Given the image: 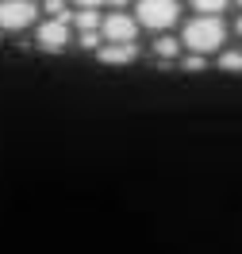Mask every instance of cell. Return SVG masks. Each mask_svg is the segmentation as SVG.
Returning <instances> with one entry per match:
<instances>
[{"label":"cell","instance_id":"obj_1","mask_svg":"<svg viewBox=\"0 0 242 254\" xmlns=\"http://www.w3.org/2000/svg\"><path fill=\"white\" fill-rule=\"evenodd\" d=\"M223 39H227V27L219 16H196L185 27V47L193 54H211V50L223 47Z\"/></svg>","mask_w":242,"mask_h":254},{"label":"cell","instance_id":"obj_2","mask_svg":"<svg viewBox=\"0 0 242 254\" xmlns=\"http://www.w3.org/2000/svg\"><path fill=\"white\" fill-rule=\"evenodd\" d=\"M139 23L143 27H150V31H165V27H173L177 23V12H181V4L177 0H139Z\"/></svg>","mask_w":242,"mask_h":254},{"label":"cell","instance_id":"obj_3","mask_svg":"<svg viewBox=\"0 0 242 254\" xmlns=\"http://www.w3.org/2000/svg\"><path fill=\"white\" fill-rule=\"evenodd\" d=\"M35 16H39L35 0H0V27L4 31H23V27H31Z\"/></svg>","mask_w":242,"mask_h":254},{"label":"cell","instance_id":"obj_4","mask_svg":"<svg viewBox=\"0 0 242 254\" xmlns=\"http://www.w3.org/2000/svg\"><path fill=\"white\" fill-rule=\"evenodd\" d=\"M100 35L108 39V43H135V35H139V19H131L123 8L112 12V16L100 19Z\"/></svg>","mask_w":242,"mask_h":254},{"label":"cell","instance_id":"obj_5","mask_svg":"<svg viewBox=\"0 0 242 254\" xmlns=\"http://www.w3.org/2000/svg\"><path fill=\"white\" fill-rule=\"evenodd\" d=\"M39 47L47 50V54H58V50L69 47V19L62 16H50L43 27H39Z\"/></svg>","mask_w":242,"mask_h":254},{"label":"cell","instance_id":"obj_6","mask_svg":"<svg viewBox=\"0 0 242 254\" xmlns=\"http://www.w3.org/2000/svg\"><path fill=\"white\" fill-rule=\"evenodd\" d=\"M97 58L104 65H127L139 58V47L135 43H104V47H97Z\"/></svg>","mask_w":242,"mask_h":254},{"label":"cell","instance_id":"obj_7","mask_svg":"<svg viewBox=\"0 0 242 254\" xmlns=\"http://www.w3.org/2000/svg\"><path fill=\"white\" fill-rule=\"evenodd\" d=\"M154 54H158L161 62H173V58L181 54V43H177V39H169V35H161L158 43H154Z\"/></svg>","mask_w":242,"mask_h":254},{"label":"cell","instance_id":"obj_8","mask_svg":"<svg viewBox=\"0 0 242 254\" xmlns=\"http://www.w3.org/2000/svg\"><path fill=\"white\" fill-rule=\"evenodd\" d=\"M73 23H77L81 31H97V27H100V16H97V8H81L77 16H73Z\"/></svg>","mask_w":242,"mask_h":254},{"label":"cell","instance_id":"obj_9","mask_svg":"<svg viewBox=\"0 0 242 254\" xmlns=\"http://www.w3.org/2000/svg\"><path fill=\"white\" fill-rule=\"evenodd\" d=\"M219 69L239 73V69H242V50H227V54H219Z\"/></svg>","mask_w":242,"mask_h":254},{"label":"cell","instance_id":"obj_10","mask_svg":"<svg viewBox=\"0 0 242 254\" xmlns=\"http://www.w3.org/2000/svg\"><path fill=\"white\" fill-rule=\"evenodd\" d=\"M193 8L200 12V16H219L227 8V0H193Z\"/></svg>","mask_w":242,"mask_h":254},{"label":"cell","instance_id":"obj_11","mask_svg":"<svg viewBox=\"0 0 242 254\" xmlns=\"http://www.w3.org/2000/svg\"><path fill=\"white\" fill-rule=\"evenodd\" d=\"M81 47H85V50H97L100 47V31H81Z\"/></svg>","mask_w":242,"mask_h":254},{"label":"cell","instance_id":"obj_12","mask_svg":"<svg viewBox=\"0 0 242 254\" xmlns=\"http://www.w3.org/2000/svg\"><path fill=\"white\" fill-rule=\"evenodd\" d=\"M47 12H50V16H62V19H69V12H65V0H47Z\"/></svg>","mask_w":242,"mask_h":254},{"label":"cell","instance_id":"obj_13","mask_svg":"<svg viewBox=\"0 0 242 254\" xmlns=\"http://www.w3.org/2000/svg\"><path fill=\"white\" fill-rule=\"evenodd\" d=\"M181 65H185V69H193V73H196V69H204V54H189V58H185Z\"/></svg>","mask_w":242,"mask_h":254},{"label":"cell","instance_id":"obj_14","mask_svg":"<svg viewBox=\"0 0 242 254\" xmlns=\"http://www.w3.org/2000/svg\"><path fill=\"white\" fill-rule=\"evenodd\" d=\"M104 0H77V8H100Z\"/></svg>","mask_w":242,"mask_h":254},{"label":"cell","instance_id":"obj_15","mask_svg":"<svg viewBox=\"0 0 242 254\" xmlns=\"http://www.w3.org/2000/svg\"><path fill=\"white\" fill-rule=\"evenodd\" d=\"M108 4H112V8H127L131 0H108Z\"/></svg>","mask_w":242,"mask_h":254},{"label":"cell","instance_id":"obj_16","mask_svg":"<svg viewBox=\"0 0 242 254\" xmlns=\"http://www.w3.org/2000/svg\"><path fill=\"white\" fill-rule=\"evenodd\" d=\"M239 35H242V19H239Z\"/></svg>","mask_w":242,"mask_h":254},{"label":"cell","instance_id":"obj_17","mask_svg":"<svg viewBox=\"0 0 242 254\" xmlns=\"http://www.w3.org/2000/svg\"><path fill=\"white\" fill-rule=\"evenodd\" d=\"M0 31H4V27H0Z\"/></svg>","mask_w":242,"mask_h":254},{"label":"cell","instance_id":"obj_18","mask_svg":"<svg viewBox=\"0 0 242 254\" xmlns=\"http://www.w3.org/2000/svg\"><path fill=\"white\" fill-rule=\"evenodd\" d=\"M239 4H242V0H239Z\"/></svg>","mask_w":242,"mask_h":254}]
</instances>
